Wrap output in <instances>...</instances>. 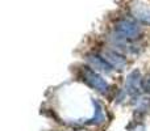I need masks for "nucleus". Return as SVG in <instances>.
Instances as JSON below:
<instances>
[{"label":"nucleus","mask_w":150,"mask_h":131,"mask_svg":"<svg viewBox=\"0 0 150 131\" xmlns=\"http://www.w3.org/2000/svg\"><path fill=\"white\" fill-rule=\"evenodd\" d=\"M136 105V111L137 113H148L150 110V98L146 97H138L137 101H134Z\"/></svg>","instance_id":"obj_8"},{"label":"nucleus","mask_w":150,"mask_h":131,"mask_svg":"<svg viewBox=\"0 0 150 131\" xmlns=\"http://www.w3.org/2000/svg\"><path fill=\"white\" fill-rule=\"evenodd\" d=\"M141 88H142V90L145 93L150 95V75H146L142 79V81H141Z\"/></svg>","instance_id":"obj_9"},{"label":"nucleus","mask_w":150,"mask_h":131,"mask_svg":"<svg viewBox=\"0 0 150 131\" xmlns=\"http://www.w3.org/2000/svg\"><path fill=\"white\" fill-rule=\"evenodd\" d=\"M80 77H82V80L88 85V87H91L92 89L98 90V92L105 93L107 90H108V83H107L105 79H103L93 68L83 67V68L80 69Z\"/></svg>","instance_id":"obj_1"},{"label":"nucleus","mask_w":150,"mask_h":131,"mask_svg":"<svg viewBox=\"0 0 150 131\" xmlns=\"http://www.w3.org/2000/svg\"><path fill=\"white\" fill-rule=\"evenodd\" d=\"M92 104H93V108H95V113H93V117L91 119H88L87 123L90 125H99L105 119V116H104V111H103V108L101 105L98 102V101L92 100Z\"/></svg>","instance_id":"obj_7"},{"label":"nucleus","mask_w":150,"mask_h":131,"mask_svg":"<svg viewBox=\"0 0 150 131\" xmlns=\"http://www.w3.org/2000/svg\"><path fill=\"white\" fill-rule=\"evenodd\" d=\"M141 81H142V77H141V72L138 69L132 71L127 77V81H125V89L127 93L129 96H137L138 90L142 89L141 88Z\"/></svg>","instance_id":"obj_3"},{"label":"nucleus","mask_w":150,"mask_h":131,"mask_svg":"<svg viewBox=\"0 0 150 131\" xmlns=\"http://www.w3.org/2000/svg\"><path fill=\"white\" fill-rule=\"evenodd\" d=\"M87 62L90 63V66L92 67L95 71L99 72H104V74H109V72L113 69V66L105 59V58H101L99 55H88L87 57Z\"/></svg>","instance_id":"obj_4"},{"label":"nucleus","mask_w":150,"mask_h":131,"mask_svg":"<svg viewBox=\"0 0 150 131\" xmlns=\"http://www.w3.org/2000/svg\"><path fill=\"white\" fill-rule=\"evenodd\" d=\"M132 13L134 18L141 21L142 24L150 25V7L142 3H137L132 7Z\"/></svg>","instance_id":"obj_5"},{"label":"nucleus","mask_w":150,"mask_h":131,"mask_svg":"<svg viewBox=\"0 0 150 131\" xmlns=\"http://www.w3.org/2000/svg\"><path fill=\"white\" fill-rule=\"evenodd\" d=\"M105 59L113 66V68H117V69H122L125 67V64H127V59L122 55L117 54L115 51H107Z\"/></svg>","instance_id":"obj_6"},{"label":"nucleus","mask_w":150,"mask_h":131,"mask_svg":"<svg viewBox=\"0 0 150 131\" xmlns=\"http://www.w3.org/2000/svg\"><path fill=\"white\" fill-rule=\"evenodd\" d=\"M115 32L122 39H136L141 33L140 26L130 18H121L115 25Z\"/></svg>","instance_id":"obj_2"}]
</instances>
